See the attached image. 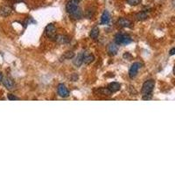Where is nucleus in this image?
Wrapping results in <instances>:
<instances>
[{"instance_id":"1","label":"nucleus","mask_w":175,"mask_h":175,"mask_svg":"<svg viewBox=\"0 0 175 175\" xmlns=\"http://www.w3.org/2000/svg\"><path fill=\"white\" fill-rule=\"evenodd\" d=\"M154 86H155V82L153 80H147L143 84L142 89H141L143 99L148 100V99L152 98V93L153 91V89H154Z\"/></svg>"},{"instance_id":"2","label":"nucleus","mask_w":175,"mask_h":175,"mask_svg":"<svg viewBox=\"0 0 175 175\" xmlns=\"http://www.w3.org/2000/svg\"><path fill=\"white\" fill-rule=\"evenodd\" d=\"M115 42L118 45H128L132 42V39L128 34H118L115 36Z\"/></svg>"},{"instance_id":"3","label":"nucleus","mask_w":175,"mask_h":175,"mask_svg":"<svg viewBox=\"0 0 175 175\" xmlns=\"http://www.w3.org/2000/svg\"><path fill=\"white\" fill-rule=\"evenodd\" d=\"M45 34L47 35V38L50 39H55L56 38V28L53 24H48L46 28H45Z\"/></svg>"},{"instance_id":"4","label":"nucleus","mask_w":175,"mask_h":175,"mask_svg":"<svg viewBox=\"0 0 175 175\" xmlns=\"http://www.w3.org/2000/svg\"><path fill=\"white\" fill-rule=\"evenodd\" d=\"M79 8V0H69L66 4V10L67 12L72 14Z\"/></svg>"},{"instance_id":"5","label":"nucleus","mask_w":175,"mask_h":175,"mask_svg":"<svg viewBox=\"0 0 175 175\" xmlns=\"http://www.w3.org/2000/svg\"><path fill=\"white\" fill-rule=\"evenodd\" d=\"M141 67H142V64L140 62H135V63H133L131 65L130 69V71H129V76L130 78H134L137 75L139 70L141 69Z\"/></svg>"},{"instance_id":"6","label":"nucleus","mask_w":175,"mask_h":175,"mask_svg":"<svg viewBox=\"0 0 175 175\" xmlns=\"http://www.w3.org/2000/svg\"><path fill=\"white\" fill-rule=\"evenodd\" d=\"M57 90H58L59 95L61 96V97H68L69 95V90L68 89V88L66 87V85L63 84V83L59 84Z\"/></svg>"},{"instance_id":"7","label":"nucleus","mask_w":175,"mask_h":175,"mask_svg":"<svg viewBox=\"0 0 175 175\" xmlns=\"http://www.w3.org/2000/svg\"><path fill=\"white\" fill-rule=\"evenodd\" d=\"M94 60H95V56L93 54H91L90 53H89V52L83 53V62L86 65H89L90 63H92Z\"/></svg>"},{"instance_id":"8","label":"nucleus","mask_w":175,"mask_h":175,"mask_svg":"<svg viewBox=\"0 0 175 175\" xmlns=\"http://www.w3.org/2000/svg\"><path fill=\"white\" fill-rule=\"evenodd\" d=\"M118 44H117L116 42H111L109 46H108V51H109V54L110 55H115L117 54V51H118Z\"/></svg>"},{"instance_id":"9","label":"nucleus","mask_w":175,"mask_h":175,"mask_svg":"<svg viewBox=\"0 0 175 175\" xmlns=\"http://www.w3.org/2000/svg\"><path fill=\"white\" fill-rule=\"evenodd\" d=\"M54 40L60 44H68L70 42V39L66 35H57Z\"/></svg>"},{"instance_id":"10","label":"nucleus","mask_w":175,"mask_h":175,"mask_svg":"<svg viewBox=\"0 0 175 175\" xmlns=\"http://www.w3.org/2000/svg\"><path fill=\"white\" fill-rule=\"evenodd\" d=\"M3 84H4V86L7 89H9V90L13 89H14V86H15L14 82L12 81L11 78H8V77L3 79Z\"/></svg>"},{"instance_id":"11","label":"nucleus","mask_w":175,"mask_h":175,"mask_svg":"<svg viewBox=\"0 0 175 175\" xmlns=\"http://www.w3.org/2000/svg\"><path fill=\"white\" fill-rule=\"evenodd\" d=\"M117 25L121 27H130L131 26V21L129 20L128 19H124V18H122L120 19L118 21H117Z\"/></svg>"},{"instance_id":"12","label":"nucleus","mask_w":175,"mask_h":175,"mask_svg":"<svg viewBox=\"0 0 175 175\" xmlns=\"http://www.w3.org/2000/svg\"><path fill=\"white\" fill-rule=\"evenodd\" d=\"M110 21V15L108 11H104L101 18V25H108Z\"/></svg>"},{"instance_id":"13","label":"nucleus","mask_w":175,"mask_h":175,"mask_svg":"<svg viewBox=\"0 0 175 175\" xmlns=\"http://www.w3.org/2000/svg\"><path fill=\"white\" fill-rule=\"evenodd\" d=\"M108 88H109V89L112 93H116V92H117L121 89V85L118 82H111V83H109V85Z\"/></svg>"},{"instance_id":"14","label":"nucleus","mask_w":175,"mask_h":175,"mask_svg":"<svg viewBox=\"0 0 175 175\" xmlns=\"http://www.w3.org/2000/svg\"><path fill=\"white\" fill-rule=\"evenodd\" d=\"M12 13V8L9 6H3L0 9V15L3 17H7Z\"/></svg>"},{"instance_id":"15","label":"nucleus","mask_w":175,"mask_h":175,"mask_svg":"<svg viewBox=\"0 0 175 175\" xmlns=\"http://www.w3.org/2000/svg\"><path fill=\"white\" fill-rule=\"evenodd\" d=\"M148 17H149V12H147V11L140 12L136 15V18H137L138 20H144V19H146Z\"/></svg>"},{"instance_id":"16","label":"nucleus","mask_w":175,"mask_h":175,"mask_svg":"<svg viewBox=\"0 0 175 175\" xmlns=\"http://www.w3.org/2000/svg\"><path fill=\"white\" fill-rule=\"evenodd\" d=\"M82 62H83V53L80 54H78V55H77V57L75 58V60H74V64L77 68L81 67V65L82 64Z\"/></svg>"},{"instance_id":"17","label":"nucleus","mask_w":175,"mask_h":175,"mask_svg":"<svg viewBox=\"0 0 175 175\" xmlns=\"http://www.w3.org/2000/svg\"><path fill=\"white\" fill-rule=\"evenodd\" d=\"M70 16H71V18L74 19H80L82 17V11H81V9L78 8L75 12H73L72 14H70Z\"/></svg>"},{"instance_id":"18","label":"nucleus","mask_w":175,"mask_h":175,"mask_svg":"<svg viewBox=\"0 0 175 175\" xmlns=\"http://www.w3.org/2000/svg\"><path fill=\"white\" fill-rule=\"evenodd\" d=\"M98 35H99V28L97 26H95V27H94L93 29L91 30V32H90V38L95 39L98 38Z\"/></svg>"},{"instance_id":"19","label":"nucleus","mask_w":175,"mask_h":175,"mask_svg":"<svg viewBox=\"0 0 175 175\" xmlns=\"http://www.w3.org/2000/svg\"><path fill=\"white\" fill-rule=\"evenodd\" d=\"M100 92L103 94L104 95H110L112 92L109 89V88H103L100 89Z\"/></svg>"},{"instance_id":"20","label":"nucleus","mask_w":175,"mask_h":175,"mask_svg":"<svg viewBox=\"0 0 175 175\" xmlns=\"http://www.w3.org/2000/svg\"><path fill=\"white\" fill-rule=\"evenodd\" d=\"M141 0H127V4H129L130 5H138L139 4H140Z\"/></svg>"},{"instance_id":"21","label":"nucleus","mask_w":175,"mask_h":175,"mask_svg":"<svg viewBox=\"0 0 175 175\" xmlns=\"http://www.w3.org/2000/svg\"><path fill=\"white\" fill-rule=\"evenodd\" d=\"M74 56V54L73 52H67L65 54H64V57L66 59H72Z\"/></svg>"},{"instance_id":"22","label":"nucleus","mask_w":175,"mask_h":175,"mask_svg":"<svg viewBox=\"0 0 175 175\" xmlns=\"http://www.w3.org/2000/svg\"><path fill=\"white\" fill-rule=\"evenodd\" d=\"M8 99H9V100H12V101H13V100H19V98H18L17 96L13 95L12 94L8 95Z\"/></svg>"},{"instance_id":"23","label":"nucleus","mask_w":175,"mask_h":175,"mask_svg":"<svg viewBox=\"0 0 175 175\" xmlns=\"http://www.w3.org/2000/svg\"><path fill=\"white\" fill-rule=\"evenodd\" d=\"M169 54H170V55H174L175 54V47L172 48V49L170 50V52H169Z\"/></svg>"},{"instance_id":"24","label":"nucleus","mask_w":175,"mask_h":175,"mask_svg":"<svg viewBox=\"0 0 175 175\" xmlns=\"http://www.w3.org/2000/svg\"><path fill=\"white\" fill-rule=\"evenodd\" d=\"M3 79H4V77H3V74L0 72V82H3Z\"/></svg>"},{"instance_id":"25","label":"nucleus","mask_w":175,"mask_h":175,"mask_svg":"<svg viewBox=\"0 0 175 175\" xmlns=\"http://www.w3.org/2000/svg\"><path fill=\"white\" fill-rule=\"evenodd\" d=\"M174 75H175V67H174Z\"/></svg>"},{"instance_id":"26","label":"nucleus","mask_w":175,"mask_h":175,"mask_svg":"<svg viewBox=\"0 0 175 175\" xmlns=\"http://www.w3.org/2000/svg\"><path fill=\"white\" fill-rule=\"evenodd\" d=\"M15 1H18V2H20V1H23V0H15Z\"/></svg>"}]
</instances>
